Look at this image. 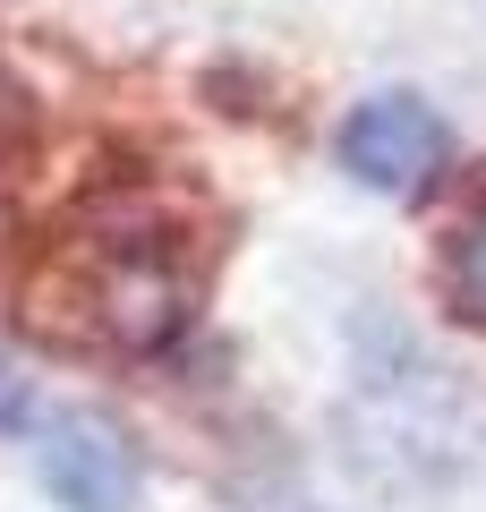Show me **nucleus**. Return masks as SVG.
<instances>
[{"mask_svg": "<svg viewBox=\"0 0 486 512\" xmlns=\"http://www.w3.org/2000/svg\"><path fill=\"white\" fill-rule=\"evenodd\" d=\"M214 274V222L180 180L111 171L43 231L26 265V325L69 350L137 359L197 316Z\"/></svg>", "mask_w": 486, "mask_h": 512, "instance_id": "f257e3e1", "label": "nucleus"}, {"mask_svg": "<svg viewBox=\"0 0 486 512\" xmlns=\"http://www.w3.org/2000/svg\"><path fill=\"white\" fill-rule=\"evenodd\" d=\"M444 154L452 137L435 120V103H418V94H367L342 120V171L376 197H418L444 171Z\"/></svg>", "mask_w": 486, "mask_h": 512, "instance_id": "f03ea898", "label": "nucleus"}, {"mask_svg": "<svg viewBox=\"0 0 486 512\" xmlns=\"http://www.w3.org/2000/svg\"><path fill=\"white\" fill-rule=\"evenodd\" d=\"M43 487H52L60 512H128L137 504V453L120 444V427L86 419V410H60L43 419Z\"/></svg>", "mask_w": 486, "mask_h": 512, "instance_id": "7ed1b4c3", "label": "nucleus"}, {"mask_svg": "<svg viewBox=\"0 0 486 512\" xmlns=\"http://www.w3.org/2000/svg\"><path fill=\"white\" fill-rule=\"evenodd\" d=\"M444 299L461 325H486V188L461 205V222L444 239Z\"/></svg>", "mask_w": 486, "mask_h": 512, "instance_id": "20e7f679", "label": "nucleus"}, {"mask_svg": "<svg viewBox=\"0 0 486 512\" xmlns=\"http://www.w3.org/2000/svg\"><path fill=\"white\" fill-rule=\"evenodd\" d=\"M18 154H35V94H26L18 69L0 60V171L18 163Z\"/></svg>", "mask_w": 486, "mask_h": 512, "instance_id": "39448f33", "label": "nucleus"}, {"mask_svg": "<svg viewBox=\"0 0 486 512\" xmlns=\"http://www.w3.org/2000/svg\"><path fill=\"white\" fill-rule=\"evenodd\" d=\"M35 419V393H9V367H0V427H26Z\"/></svg>", "mask_w": 486, "mask_h": 512, "instance_id": "423d86ee", "label": "nucleus"}]
</instances>
